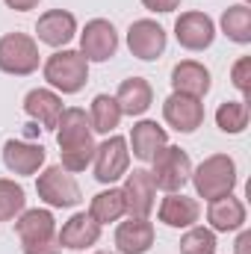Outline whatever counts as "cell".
I'll list each match as a JSON object with an SVG mask.
<instances>
[{"label": "cell", "instance_id": "28", "mask_svg": "<svg viewBox=\"0 0 251 254\" xmlns=\"http://www.w3.org/2000/svg\"><path fill=\"white\" fill-rule=\"evenodd\" d=\"M27 207V195L24 187H18L15 181H6L0 178V222H12L24 213Z\"/></svg>", "mask_w": 251, "mask_h": 254}, {"label": "cell", "instance_id": "11", "mask_svg": "<svg viewBox=\"0 0 251 254\" xmlns=\"http://www.w3.org/2000/svg\"><path fill=\"white\" fill-rule=\"evenodd\" d=\"M175 39L181 48H187L192 54L207 51L216 39V24L207 12H184L175 21Z\"/></svg>", "mask_w": 251, "mask_h": 254}, {"label": "cell", "instance_id": "26", "mask_svg": "<svg viewBox=\"0 0 251 254\" xmlns=\"http://www.w3.org/2000/svg\"><path fill=\"white\" fill-rule=\"evenodd\" d=\"M222 33L237 42V45H251V9L246 3L228 6L222 15Z\"/></svg>", "mask_w": 251, "mask_h": 254}, {"label": "cell", "instance_id": "25", "mask_svg": "<svg viewBox=\"0 0 251 254\" xmlns=\"http://www.w3.org/2000/svg\"><path fill=\"white\" fill-rule=\"evenodd\" d=\"M119 122H122V107H119V101H116L113 95H95L92 110H89V125H92V130L110 136V133L119 127Z\"/></svg>", "mask_w": 251, "mask_h": 254}, {"label": "cell", "instance_id": "7", "mask_svg": "<svg viewBox=\"0 0 251 254\" xmlns=\"http://www.w3.org/2000/svg\"><path fill=\"white\" fill-rule=\"evenodd\" d=\"M36 192L48 207H77L80 204V187L71 178V172H65L63 166H48L39 181H36Z\"/></svg>", "mask_w": 251, "mask_h": 254}, {"label": "cell", "instance_id": "20", "mask_svg": "<svg viewBox=\"0 0 251 254\" xmlns=\"http://www.w3.org/2000/svg\"><path fill=\"white\" fill-rule=\"evenodd\" d=\"M201 216V207L195 198H189L184 192H166L163 204H160V222L169 228H192Z\"/></svg>", "mask_w": 251, "mask_h": 254}, {"label": "cell", "instance_id": "1", "mask_svg": "<svg viewBox=\"0 0 251 254\" xmlns=\"http://www.w3.org/2000/svg\"><path fill=\"white\" fill-rule=\"evenodd\" d=\"M92 125H89V116L77 107L63 110L60 122H57V145H60V154H63V169L77 175V172H86L95 160V139H92Z\"/></svg>", "mask_w": 251, "mask_h": 254}, {"label": "cell", "instance_id": "10", "mask_svg": "<svg viewBox=\"0 0 251 254\" xmlns=\"http://www.w3.org/2000/svg\"><path fill=\"white\" fill-rule=\"evenodd\" d=\"M122 195H125L127 216L148 219L151 210H154V204H157V187H154V181H151V172H145V169H133V172H127Z\"/></svg>", "mask_w": 251, "mask_h": 254}, {"label": "cell", "instance_id": "5", "mask_svg": "<svg viewBox=\"0 0 251 254\" xmlns=\"http://www.w3.org/2000/svg\"><path fill=\"white\" fill-rule=\"evenodd\" d=\"M39 45L27 33H6L0 39V71L12 77H30L39 71Z\"/></svg>", "mask_w": 251, "mask_h": 254}, {"label": "cell", "instance_id": "2", "mask_svg": "<svg viewBox=\"0 0 251 254\" xmlns=\"http://www.w3.org/2000/svg\"><path fill=\"white\" fill-rule=\"evenodd\" d=\"M189 181L195 184L198 198H204V201L231 195L234 187H237V163H234L228 154H213V157H207L198 169H192Z\"/></svg>", "mask_w": 251, "mask_h": 254}, {"label": "cell", "instance_id": "18", "mask_svg": "<svg viewBox=\"0 0 251 254\" xmlns=\"http://www.w3.org/2000/svg\"><path fill=\"white\" fill-rule=\"evenodd\" d=\"M207 222H210V231H219V234L240 231L246 225V204L234 195L213 198L207 207Z\"/></svg>", "mask_w": 251, "mask_h": 254}, {"label": "cell", "instance_id": "22", "mask_svg": "<svg viewBox=\"0 0 251 254\" xmlns=\"http://www.w3.org/2000/svg\"><path fill=\"white\" fill-rule=\"evenodd\" d=\"M172 89L189 98H204L210 92V71L195 60H184L172 68Z\"/></svg>", "mask_w": 251, "mask_h": 254}, {"label": "cell", "instance_id": "30", "mask_svg": "<svg viewBox=\"0 0 251 254\" xmlns=\"http://www.w3.org/2000/svg\"><path fill=\"white\" fill-rule=\"evenodd\" d=\"M231 83L246 95L243 101L249 104V95H251V57H243V60L234 63V68H231Z\"/></svg>", "mask_w": 251, "mask_h": 254}, {"label": "cell", "instance_id": "23", "mask_svg": "<svg viewBox=\"0 0 251 254\" xmlns=\"http://www.w3.org/2000/svg\"><path fill=\"white\" fill-rule=\"evenodd\" d=\"M15 234L21 243H36V240H51L57 237V219L51 210H24L15 219Z\"/></svg>", "mask_w": 251, "mask_h": 254}, {"label": "cell", "instance_id": "3", "mask_svg": "<svg viewBox=\"0 0 251 254\" xmlns=\"http://www.w3.org/2000/svg\"><path fill=\"white\" fill-rule=\"evenodd\" d=\"M45 80L54 89H60L63 95H77L86 86V80H89V63H86V57L80 51L63 48V51H57V54L48 57V63H45Z\"/></svg>", "mask_w": 251, "mask_h": 254}, {"label": "cell", "instance_id": "16", "mask_svg": "<svg viewBox=\"0 0 251 254\" xmlns=\"http://www.w3.org/2000/svg\"><path fill=\"white\" fill-rule=\"evenodd\" d=\"M154 246V225L148 219L130 216L116 228V249L119 254H148Z\"/></svg>", "mask_w": 251, "mask_h": 254}, {"label": "cell", "instance_id": "12", "mask_svg": "<svg viewBox=\"0 0 251 254\" xmlns=\"http://www.w3.org/2000/svg\"><path fill=\"white\" fill-rule=\"evenodd\" d=\"M163 119L178 133H195L204 125V104H201V98H189V95H181V92H172L163 101Z\"/></svg>", "mask_w": 251, "mask_h": 254}, {"label": "cell", "instance_id": "31", "mask_svg": "<svg viewBox=\"0 0 251 254\" xmlns=\"http://www.w3.org/2000/svg\"><path fill=\"white\" fill-rule=\"evenodd\" d=\"M24 246V254H60V240L51 237V240H36V243H21Z\"/></svg>", "mask_w": 251, "mask_h": 254}, {"label": "cell", "instance_id": "24", "mask_svg": "<svg viewBox=\"0 0 251 254\" xmlns=\"http://www.w3.org/2000/svg\"><path fill=\"white\" fill-rule=\"evenodd\" d=\"M125 213H127L125 210V195H122V190H116V187L98 192V195L92 198V204H89V216H92L101 228L110 225V222H119Z\"/></svg>", "mask_w": 251, "mask_h": 254}, {"label": "cell", "instance_id": "27", "mask_svg": "<svg viewBox=\"0 0 251 254\" xmlns=\"http://www.w3.org/2000/svg\"><path fill=\"white\" fill-rule=\"evenodd\" d=\"M216 125L222 133H243L249 127V104L246 101H225L219 110H216Z\"/></svg>", "mask_w": 251, "mask_h": 254}, {"label": "cell", "instance_id": "17", "mask_svg": "<svg viewBox=\"0 0 251 254\" xmlns=\"http://www.w3.org/2000/svg\"><path fill=\"white\" fill-rule=\"evenodd\" d=\"M63 110H65L63 98L57 92H51V89H33L24 98V113L33 122H39L45 130H57V122H60Z\"/></svg>", "mask_w": 251, "mask_h": 254}, {"label": "cell", "instance_id": "9", "mask_svg": "<svg viewBox=\"0 0 251 254\" xmlns=\"http://www.w3.org/2000/svg\"><path fill=\"white\" fill-rule=\"evenodd\" d=\"M166 30L151 21V18H142V21H133L130 30H127V48L136 60H145V63H154L166 54Z\"/></svg>", "mask_w": 251, "mask_h": 254}, {"label": "cell", "instance_id": "14", "mask_svg": "<svg viewBox=\"0 0 251 254\" xmlns=\"http://www.w3.org/2000/svg\"><path fill=\"white\" fill-rule=\"evenodd\" d=\"M77 33V18L65 9H51L39 18L36 24V36L42 45H51V48H65Z\"/></svg>", "mask_w": 251, "mask_h": 254}, {"label": "cell", "instance_id": "32", "mask_svg": "<svg viewBox=\"0 0 251 254\" xmlns=\"http://www.w3.org/2000/svg\"><path fill=\"white\" fill-rule=\"evenodd\" d=\"M142 6H145V9H151V12L166 15V12H175V9L181 6V0H142Z\"/></svg>", "mask_w": 251, "mask_h": 254}, {"label": "cell", "instance_id": "33", "mask_svg": "<svg viewBox=\"0 0 251 254\" xmlns=\"http://www.w3.org/2000/svg\"><path fill=\"white\" fill-rule=\"evenodd\" d=\"M9 9H15V12H30V9H36L39 6V0H3Z\"/></svg>", "mask_w": 251, "mask_h": 254}, {"label": "cell", "instance_id": "8", "mask_svg": "<svg viewBox=\"0 0 251 254\" xmlns=\"http://www.w3.org/2000/svg\"><path fill=\"white\" fill-rule=\"evenodd\" d=\"M119 51V33L107 18H92L80 33V54L86 63H107Z\"/></svg>", "mask_w": 251, "mask_h": 254}, {"label": "cell", "instance_id": "19", "mask_svg": "<svg viewBox=\"0 0 251 254\" xmlns=\"http://www.w3.org/2000/svg\"><path fill=\"white\" fill-rule=\"evenodd\" d=\"M166 145H169V136H166V130L157 125V122H148L145 119V122H136L133 130H130V151L142 163H151L157 157V151L166 148Z\"/></svg>", "mask_w": 251, "mask_h": 254}, {"label": "cell", "instance_id": "13", "mask_svg": "<svg viewBox=\"0 0 251 254\" xmlns=\"http://www.w3.org/2000/svg\"><path fill=\"white\" fill-rule=\"evenodd\" d=\"M48 160L45 145L27 142V139H6L3 145V166L12 175H36Z\"/></svg>", "mask_w": 251, "mask_h": 254}, {"label": "cell", "instance_id": "15", "mask_svg": "<svg viewBox=\"0 0 251 254\" xmlns=\"http://www.w3.org/2000/svg\"><path fill=\"white\" fill-rule=\"evenodd\" d=\"M57 240H60L63 249H71V252L92 249L101 240V225L89 213H74L63 225V231H57Z\"/></svg>", "mask_w": 251, "mask_h": 254}, {"label": "cell", "instance_id": "21", "mask_svg": "<svg viewBox=\"0 0 251 254\" xmlns=\"http://www.w3.org/2000/svg\"><path fill=\"white\" fill-rule=\"evenodd\" d=\"M116 101L122 107V116H145L154 104V89L145 77H127L116 92Z\"/></svg>", "mask_w": 251, "mask_h": 254}, {"label": "cell", "instance_id": "29", "mask_svg": "<svg viewBox=\"0 0 251 254\" xmlns=\"http://www.w3.org/2000/svg\"><path fill=\"white\" fill-rule=\"evenodd\" d=\"M181 254H216V231L192 225L181 237Z\"/></svg>", "mask_w": 251, "mask_h": 254}, {"label": "cell", "instance_id": "35", "mask_svg": "<svg viewBox=\"0 0 251 254\" xmlns=\"http://www.w3.org/2000/svg\"><path fill=\"white\" fill-rule=\"evenodd\" d=\"M95 254H110V252H95Z\"/></svg>", "mask_w": 251, "mask_h": 254}, {"label": "cell", "instance_id": "34", "mask_svg": "<svg viewBox=\"0 0 251 254\" xmlns=\"http://www.w3.org/2000/svg\"><path fill=\"white\" fill-rule=\"evenodd\" d=\"M237 254H251V234L243 231L240 240H237Z\"/></svg>", "mask_w": 251, "mask_h": 254}, {"label": "cell", "instance_id": "6", "mask_svg": "<svg viewBox=\"0 0 251 254\" xmlns=\"http://www.w3.org/2000/svg\"><path fill=\"white\" fill-rule=\"evenodd\" d=\"M95 181L104 187H113L116 181H122L130 169V151H127L125 136H110L95 148Z\"/></svg>", "mask_w": 251, "mask_h": 254}, {"label": "cell", "instance_id": "4", "mask_svg": "<svg viewBox=\"0 0 251 254\" xmlns=\"http://www.w3.org/2000/svg\"><path fill=\"white\" fill-rule=\"evenodd\" d=\"M151 181L154 187L163 192H181L189 184V175H192V160L184 148L178 145H166L157 151V157L151 160Z\"/></svg>", "mask_w": 251, "mask_h": 254}]
</instances>
